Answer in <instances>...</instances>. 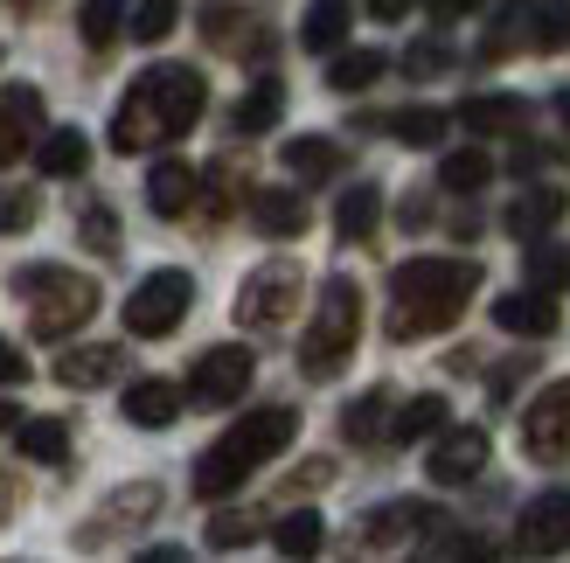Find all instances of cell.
<instances>
[{"label": "cell", "mask_w": 570, "mask_h": 563, "mask_svg": "<svg viewBox=\"0 0 570 563\" xmlns=\"http://www.w3.org/2000/svg\"><path fill=\"white\" fill-rule=\"evenodd\" d=\"M285 167H293L299 181H327V175H341V139H321V132L285 139Z\"/></svg>", "instance_id": "obj_24"}, {"label": "cell", "mask_w": 570, "mask_h": 563, "mask_svg": "<svg viewBox=\"0 0 570 563\" xmlns=\"http://www.w3.org/2000/svg\"><path fill=\"white\" fill-rule=\"evenodd\" d=\"M77 230H83V244H91V250H105V258H119V216H111L105 203H83Z\"/></svg>", "instance_id": "obj_38"}, {"label": "cell", "mask_w": 570, "mask_h": 563, "mask_svg": "<svg viewBox=\"0 0 570 563\" xmlns=\"http://www.w3.org/2000/svg\"><path fill=\"white\" fill-rule=\"evenodd\" d=\"M522 550L529 556H557L570 550V494H535L522 508Z\"/></svg>", "instance_id": "obj_13"}, {"label": "cell", "mask_w": 570, "mask_h": 563, "mask_svg": "<svg viewBox=\"0 0 570 563\" xmlns=\"http://www.w3.org/2000/svg\"><path fill=\"white\" fill-rule=\"evenodd\" d=\"M250 536H258V522H250V515H216L209 522V550H244Z\"/></svg>", "instance_id": "obj_40"}, {"label": "cell", "mask_w": 570, "mask_h": 563, "mask_svg": "<svg viewBox=\"0 0 570 563\" xmlns=\"http://www.w3.org/2000/svg\"><path fill=\"white\" fill-rule=\"evenodd\" d=\"M83 160H91V139H83L77 126H56V132L36 139V167H42V175H56V181L83 175Z\"/></svg>", "instance_id": "obj_21"}, {"label": "cell", "mask_w": 570, "mask_h": 563, "mask_svg": "<svg viewBox=\"0 0 570 563\" xmlns=\"http://www.w3.org/2000/svg\"><path fill=\"white\" fill-rule=\"evenodd\" d=\"M203 105H209L203 70H188V63H154V70L126 91V105L111 111V147H119V154L167 147V139H181L195 119H203Z\"/></svg>", "instance_id": "obj_1"}, {"label": "cell", "mask_w": 570, "mask_h": 563, "mask_svg": "<svg viewBox=\"0 0 570 563\" xmlns=\"http://www.w3.org/2000/svg\"><path fill=\"white\" fill-rule=\"evenodd\" d=\"M321 536H327V522L313 515V508H293V515L272 529V543H278L285 556H313V550H321Z\"/></svg>", "instance_id": "obj_33"}, {"label": "cell", "mask_w": 570, "mask_h": 563, "mask_svg": "<svg viewBox=\"0 0 570 563\" xmlns=\"http://www.w3.org/2000/svg\"><path fill=\"white\" fill-rule=\"evenodd\" d=\"M411 529H424V536H432V529H445V515H439V508H417V501H390V508L368 515V543L390 550V543H404Z\"/></svg>", "instance_id": "obj_20"}, {"label": "cell", "mask_w": 570, "mask_h": 563, "mask_svg": "<svg viewBox=\"0 0 570 563\" xmlns=\"http://www.w3.org/2000/svg\"><path fill=\"white\" fill-rule=\"evenodd\" d=\"M522 271H529V286H535V293H563V286H570V250L535 244L529 258H522Z\"/></svg>", "instance_id": "obj_34"}, {"label": "cell", "mask_w": 570, "mask_h": 563, "mask_svg": "<svg viewBox=\"0 0 570 563\" xmlns=\"http://www.w3.org/2000/svg\"><path fill=\"white\" fill-rule=\"evenodd\" d=\"M299 293H306L299 265H293V258H272V265H258V271L244 278L237 320H244V327H285V320H293V306H299Z\"/></svg>", "instance_id": "obj_7"}, {"label": "cell", "mask_w": 570, "mask_h": 563, "mask_svg": "<svg viewBox=\"0 0 570 563\" xmlns=\"http://www.w3.org/2000/svg\"><path fill=\"white\" fill-rule=\"evenodd\" d=\"M439 181L452 188V195H480L494 181V160L480 154V147H466V154H445V167H439Z\"/></svg>", "instance_id": "obj_29"}, {"label": "cell", "mask_w": 570, "mask_h": 563, "mask_svg": "<svg viewBox=\"0 0 570 563\" xmlns=\"http://www.w3.org/2000/svg\"><path fill=\"white\" fill-rule=\"evenodd\" d=\"M175 417H181V389H175V383L147 376V383L126 389V425H139V432H167Z\"/></svg>", "instance_id": "obj_16"}, {"label": "cell", "mask_w": 570, "mask_h": 563, "mask_svg": "<svg viewBox=\"0 0 570 563\" xmlns=\"http://www.w3.org/2000/svg\"><path fill=\"white\" fill-rule=\"evenodd\" d=\"M14 438H21V453H28V460H42V466H63V460H70V432H63V417H21Z\"/></svg>", "instance_id": "obj_25"}, {"label": "cell", "mask_w": 570, "mask_h": 563, "mask_svg": "<svg viewBox=\"0 0 570 563\" xmlns=\"http://www.w3.org/2000/svg\"><path fill=\"white\" fill-rule=\"evenodd\" d=\"M14 425H21V411H14V404H0V432H14Z\"/></svg>", "instance_id": "obj_47"}, {"label": "cell", "mask_w": 570, "mask_h": 563, "mask_svg": "<svg viewBox=\"0 0 570 563\" xmlns=\"http://www.w3.org/2000/svg\"><path fill=\"white\" fill-rule=\"evenodd\" d=\"M203 188H209V216H230L237 209V167H209Z\"/></svg>", "instance_id": "obj_41"}, {"label": "cell", "mask_w": 570, "mask_h": 563, "mask_svg": "<svg viewBox=\"0 0 570 563\" xmlns=\"http://www.w3.org/2000/svg\"><path fill=\"white\" fill-rule=\"evenodd\" d=\"M473 293H480V265L473 258H411V265H396L390 271V334L396 342L445 334L473 306Z\"/></svg>", "instance_id": "obj_2"}, {"label": "cell", "mask_w": 570, "mask_h": 563, "mask_svg": "<svg viewBox=\"0 0 570 563\" xmlns=\"http://www.w3.org/2000/svg\"><path fill=\"white\" fill-rule=\"evenodd\" d=\"M175 0H139V8H132V36L139 42H160V36H175Z\"/></svg>", "instance_id": "obj_39"}, {"label": "cell", "mask_w": 570, "mask_h": 563, "mask_svg": "<svg viewBox=\"0 0 570 563\" xmlns=\"http://www.w3.org/2000/svg\"><path fill=\"white\" fill-rule=\"evenodd\" d=\"M42 132V91L36 83H8L0 91V167H14Z\"/></svg>", "instance_id": "obj_12"}, {"label": "cell", "mask_w": 570, "mask_h": 563, "mask_svg": "<svg viewBox=\"0 0 570 563\" xmlns=\"http://www.w3.org/2000/svg\"><path fill=\"white\" fill-rule=\"evenodd\" d=\"M376 216H383V188H348V195H341V209H334V230L341 237H348V244H362L368 230H376Z\"/></svg>", "instance_id": "obj_27"}, {"label": "cell", "mask_w": 570, "mask_h": 563, "mask_svg": "<svg viewBox=\"0 0 570 563\" xmlns=\"http://www.w3.org/2000/svg\"><path fill=\"white\" fill-rule=\"evenodd\" d=\"M557 111H563V119H570V83H563V91H557Z\"/></svg>", "instance_id": "obj_48"}, {"label": "cell", "mask_w": 570, "mask_h": 563, "mask_svg": "<svg viewBox=\"0 0 570 563\" xmlns=\"http://www.w3.org/2000/svg\"><path fill=\"white\" fill-rule=\"evenodd\" d=\"M466 8H480V0H432V14H439V21H460Z\"/></svg>", "instance_id": "obj_46"}, {"label": "cell", "mask_w": 570, "mask_h": 563, "mask_svg": "<svg viewBox=\"0 0 570 563\" xmlns=\"http://www.w3.org/2000/svg\"><path fill=\"white\" fill-rule=\"evenodd\" d=\"M0 56H8V49H0Z\"/></svg>", "instance_id": "obj_49"}, {"label": "cell", "mask_w": 570, "mask_h": 563, "mask_svg": "<svg viewBox=\"0 0 570 563\" xmlns=\"http://www.w3.org/2000/svg\"><path fill=\"white\" fill-rule=\"evenodd\" d=\"M14 508H21V473H0V529H8Z\"/></svg>", "instance_id": "obj_43"}, {"label": "cell", "mask_w": 570, "mask_h": 563, "mask_svg": "<svg viewBox=\"0 0 570 563\" xmlns=\"http://www.w3.org/2000/svg\"><path fill=\"white\" fill-rule=\"evenodd\" d=\"M488 453H494V438L480 432V425H460V432H439V445H432V481L439 487H466L480 466H488Z\"/></svg>", "instance_id": "obj_11"}, {"label": "cell", "mask_w": 570, "mask_h": 563, "mask_svg": "<svg viewBox=\"0 0 570 563\" xmlns=\"http://www.w3.org/2000/svg\"><path fill=\"white\" fill-rule=\"evenodd\" d=\"M250 223L285 244V237H299L313 223V209H306V195H293V188H258V195H250Z\"/></svg>", "instance_id": "obj_14"}, {"label": "cell", "mask_w": 570, "mask_h": 563, "mask_svg": "<svg viewBox=\"0 0 570 563\" xmlns=\"http://www.w3.org/2000/svg\"><path fill=\"white\" fill-rule=\"evenodd\" d=\"M445 126H452V119H445L439 105H411V111H396V119H390V132L404 139V147H439Z\"/></svg>", "instance_id": "obj_31"}, {"label": "cell", "mask_w": 570, "mask_h": 563, "mask_svg": "<svg viewBox=\"0 0 570 563\" xmlns=\"http://www.w3.org/2000/svg\"><path fill=\"white\" fill-rule=\"evenodd\" d=\"M250 369H258V362H250V348L223 342V348H209V355L188 369V397H195V404H237L244 389H250Z\"/></svg>", "instance_id": "obj_9"}, {"label": "cell", "mask_w": 570, "mask_h": 563, "mask_svg": "<svg viewBox=\"0 0 570 563\" xmlns=\"http://www.w3.org/2000/svg\"><path fill=\"white\" fill-rule=\"evenodd\" d=\"M36 216H42V195L36 188H0V237L36 230Z\"/></svg>", "instance_id": "obj_37"}, {"label": "cell", "mask_w": 570, "mask_h": 563, "mask_svg": "<svg viewBox=\"0 0 570 563\" xmlns=\"http://www.w3.org/2000/svg\"><path fill=\"white\" fill-rule=\"evenodd\" d=\"M529 42L543 49V56L570 49V0H550V8H535V21H529Z\"/></svg>", "instance_id": "obj_36"}, {"label": "cell", "mask_w": 570, "mask_h": 563, "mask_svg": "<svg viewBox=\"0 0 570 563\" xmlns=\"http://www.w3.org/2000/svg\"><path fill=\"white\" fill-rule=\"evenodd\" d=\"M28 376V362H21V348L14 342H0V383H21Z\"/></svg>", "instance_id": "obj_44"}, {"label": "cell", "mask_w": 570, "mask_h": 563, "mask_svg": "<svg viewBox=\"0 0 570 563\" xmlns=\"http://www.w3.org/2000/svg\"><path fill=\"white\" fill-rule=\"evenodd\" d=\"M203 195V175H195L188 160H160L147 175V209L154 216H188V203Z\"/></svg>", "instance_id": "obj_15"}, {"label": "cell", "mask_w": 570, "mask_h": 563, "mask_svg": "<svg viewBox=\"0 0 570 563\" xmlns=\"http://www.w3.org/2000/svg\"><path fill=\"white\" fill-rule=\"evenodd\" d=\"M278 111H285V83H278V77H258V83L244 91V105H237V132H272Z\"/></svg>", "instance_id": "obj_28"}, {"label": "cell", "mask_w": 570, "mask_h": 563, "mask_svg": "<svg viewBox=\"0 0 570 563\" xmlns=\"http://www.w3.org/2000/svg\"><path fill=\"white\" fill-rule=\"evenodd\" d=\"M154 515H160V487H154V481H132V487H119V494H111L91 522H83V536H77V543H83V550H98V543L126 536V529L154 522Z\"/></svg>", "instance_id": "obj_10"}, {"label": "cell", "mask_w": 570, "mask_h": 563, "mask_svg": "<svg viewBox=\"0 0 570 563\" xmlns=\"http://www.w3.org/2000/svg\"><path fill=\"white\" fill-rule=\"evenodd\" d=\"M293 432H299V417L285 411V404H265V411H250V417H237L230 432H223L203 460H195V494L203 501H223V494H237L250 473H258L265 460H278L285 445H293Z\"/></svg>", "instance_id": "obj_3"}, {"label": "cell", "mask_w": 570, "mask_h": 563, "mask_svg": "<svg viewBox=\"0 0 570 563\" xmlns=\"http://www.w3.org/2000/svg\"><path fill=\"white\" fill-rule=\"evenodd\" d=\"M445 63H452V49H445V42H417V49L404 56V70H411V77H432V70H445Z\"/></svg>", "instance_id": "obj_42"}, {"label": "cell", "mask_w": 570, "mask_h": 563, "mask_svg": "<svg viewBox=\"0 0 570 563\" xmlns=\"http://www.w3.org/2000/svg\"><path fill=\"white\" fill-rule=\"evenodd\" d=\"M368 14H376V21H404L411 0H368Z\"/></svg>", "instance_id": "obj_45"}, {"label": "cell", "mask_w": 570, "mask_h": 563, "mask_svg": "<svg viewBox=\"0 0 570 563\" xmlns=\"http://www.w3.org/2000/svg\"><path fill=\"white\" fill-rule=\"evenodd\" d=\"M563 209H570V203H563L557 188H529L522 203L508 209V230H515L522 244H535V237H543V230H557V223H563Z\"/></svg>", "instance_id": "obj_23"}, {"label": "cell", "mask_w": 570, "mask_h": 563, "mask_svg": "<svg viewBox=\"0 0 570 563\" xmlns=\"http://www.w3.org/2000/svg\"><path fill=\"white\" fill-rule=\"evenodd\" d=\"M355 342H362V286L348 271H334L321 286V306H313L306 342H299V369L313 383H327V376H341V362L355 355Z\"/></svg>", "instance_id": "obj_5"}, {"label": "cell", "mask_w": 570, "mask_h": 563, "mask_svg": "<svg viewBox=\"0 0 570 563\" xmlns=\"http://www.w3.org/2000/svg\"><path fill=\"white\" fill-rule=\"evenodd\" d=\"M445 417H452V404L439 397V389H424V397H411L404 411L390 417V438L396 445H417V438H439L445 432Z\"/></svg>", "instance_id": "obj_22"}, {"label": "cell", "mask_w": 570, "mask_h": 563, "mask_svg": "<svg viewBox=\"0 0 570 563\" xmlns=\"http://www.w3.org/2000/svg\"><path fill=\"white\" fill-rule=\"evenodd\" d=\"M494 327H508V334H535V342H543V334H557V306H550V293H501L494 299Z\"/></svg>", "instance_id": "obj_17"}, {"label": "cell", "mask_w": 570, "mask_h": 563, "mask_svg": "<svg viewBox=\"0 0 570 563\" xmlns=\"http://www.w3.org/2000/svg\"><path fill=\"white\" fill-rule=\"evenodd\" d=\"M522 119H529V105L508 98V91H488V98H466V105H460V126H466L473 139H501V132H515Z\"/></svg>", "instance_id": "obj_18"}, {"label": "cell", "mask_w": 570, "mask_h": 563, "mask_svg": "<svg viewBox=\"0 0 570 563\" xmlns=\"http://www.w3.org/2000/svg\"><path fill=\"white\" fill-rule=\"evenodd\" d=\"M195 306V278L188 271H147L126 299V334H139V342H160V334H175L188 320Z\"/></svg>", "instance_id": "obj_6"}, {"label": "cell", "mask_w": 570, "mask_h": 563, "mask_svg": "<svg viewBox=\"0 0 570 563\" xmlns=\"http://www.w3.org/2000/svg\"><path fill=\"white\" fill-rule=\"evenodd\" d=\"M341 36H348V0H313L299 21V42L313 56H327V49H341Z\"/></svg>", "instance_id": "obj_26"}, {"label": "cell", "mask_w": 570, "mask_h": 563, "mask_svg": "<svg viewBox=\"0 0 570 563\" xmlns=\"http://www.w3.org/2000/svg\"><path fill=\"white\" fill-rule=\"evenodd\" d=\"M376 77H383V56L376 49H348V56H334V70H327L334 91H368Z\"/></svg>", "instance_id": "obj_35"}, {"label": "cell", "mask_w": 570, "mask_h": 563, "mask_svg": "<svg viewBox=\"0 0 570 563\" xmlns=\"http://www.w3.org/2000/svg\"><path fill=\"white\" fill-rule=\"evenodd\" d=\"M383 411H390V389H368V397H355L348 411H341V432H348L355 445L383 438V432H390V425H383Z\"/></svg>", "instance_id": "obj_32"}, {"label": "cell", "mask_w": 570, "mask_h": 563, "mask_svg": "<svg viewBox=\"0 0 570 563\" xmlns=\"http://www.w3.org/2000/svg\"><path fill=\"white\" fill-rule=\"evenodd\" d=\"M126 369V348H70L63 362H56V383H63V389H98V383H111V376H119Z\"/></svg>", "instance_id": "obj_19"}, {"label": "cell", "mask_w": 570, "mask_h": 563, "mask_svg": "<svg viewBox=\"0 0 570 563\" xmlns=\"http://www.w3.org/2000/svg\"><path fill=\"white\" fill-rule=\"evenodd\" d=\"M126 8H132V0H83V8H77V36L91 49H105L126 28Z\"/></svg>", "instance_id": "obj_30"}, {"label": "cell", "mask_w": 570, "mask_h": 563, "mask_svg": "<svg viewBox=\"0 0 570 563\" xmlns=\"http://www.w3.org/2000/svg\"><path fill=\"white\" fill-rule=\"evenodd\" d=\"M14 293L28 299V327H36V342H63V334H77L83 320L98 314V278L63 271V265H21Z\"/></svg>", "instance_id": "obj_4"}, {"label": "cell", "mask_w": 570, "mask_h": 563, "mask_svg": "<svg viewBox=\"0 0 570 563\" xmlns=\"http://www.w3.org/2000/svg\"><path fill=\"white\" fill-rule=\"evenodd\" d=\"M522 445H529V460H543V466H557L570 453V383L535 389V404L522 411Z\"/></svg>", "instance_id": "obj_8"}]
</instances>
